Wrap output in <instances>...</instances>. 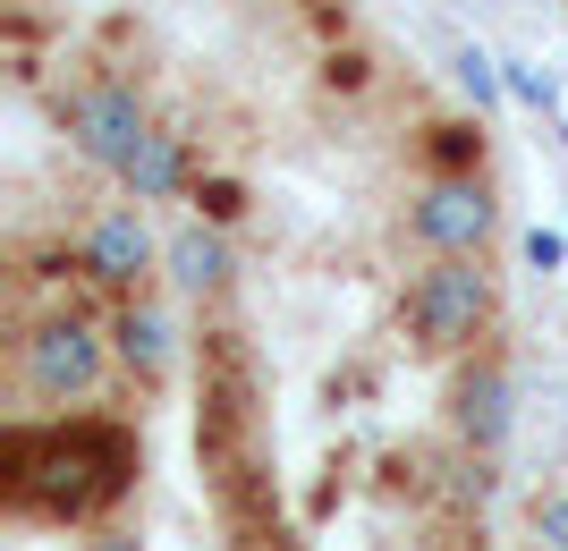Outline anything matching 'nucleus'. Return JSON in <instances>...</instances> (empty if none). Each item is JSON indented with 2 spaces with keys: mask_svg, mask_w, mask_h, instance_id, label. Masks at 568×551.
Segmentation results:
<instances>
[{
  "mask_svg": "<svg viewBox=\"0 0 568 551\" xmlns=\"http://www.w3.org/2000/svg\"><path fill=\"white\" fill-rule=\"evenodd\" d=\"M119 187L136 195V204H179V195H195V153L179 127H153V136L136 144V162L119 170Z\"/></svg>",
  "mask_w": 568,
  "mask_h": 551,
  "instance_id": "9d476101",
  "label": "nucleus"
},
{
  "mask_svg": "<svg viewBox=\"0 0 568 551\" xmlns=\"http://www.w3.org/2000/svg\"><path fill=\"white\" fill-rule=\"evenodd\" d=\"M195 204H204V221H221V229L246 221V187H237V178H195Z\"/></svg>",
  "mask_w": 568,
  "mask_h": 551,
  "instance_id": "4468645a",
  "label": "nucleus"
},
{
  "mask_svg": "<svg viewBox=\"0 0 568 551\" xmlns=\"http://www.w3.org/2000/svg\"><path fill=\"white\" fill-rule=\"evenodd\" d=\"M526 264H535V272H560V264H568V238L535 221V229H526Z\"/></svg>",
  "mask_w": 568,
  "mask_h": 551,
  "instance_id": "dca6fc26",
  "label": "nucleus"
},
{
  "mask_svg": "<svg viewBox=\"0 0 568 551\" xmlns=\"http://www.w3.org/2000/svg\"><path fill=\"white\" fill-rule=\"evenodd\" d=\"M450 76H458V94L475 102V120H493L500 94H509V76H500V60H493L484 43H458V51H450Z\"/></svg>",
  "mask_w": 568,
  "mask_h": 551,
  "instance_id": "9b49d317",
  "label": "nucleus"
},
{
  "mask_svg": "<svg viewBox=\"0 0 568 551\" xmlns=\"http://www.w3.org/2000/svg\"><path fill=\"white\" fill-rule=\"evenodd\" d=\"M484 331H493V272H484V255H433L407 280V339H416V357L458 365V357H475Z\"/></svg>",
  "mask_w": 568,
  "mask_h": 551,
  "instance_id": "7ed1b4c3",
  "label": "nucleus"
},
{
  "mask_svg": "<svg viewBox=\"0 0 568 551\" xmlns=\"http://www.w3.org/2000/svg\"><path fill=\"white\" fill-rule=\"evenodd\" d=\"M162 280L170 297H187V306H204V297H221V288L237 280V246L221 221H179L162 238Z\"/></svg>",
  "mask_w": 568,
  "mask_h": 551,
  "instance_id": "6e6552de",
  "label": "nucleus"
},
{
  "mask_svg": "<svg viewBox=\"0 0 568 551\" xmlns=\"http://www.w3.org/2000/svg\"><path fill=\"white\" fill-rule=\"evenodd\" d=\"M111 323H94V314H77V306H51L26 323L18 339V390L34 399V408H85L102 382H111Z\"/></svg>",
  "mask_w": 568,
  "mask_h": 551,
  "instance_id": "f03ea898",
  "label": "nucleus"
},
{
  "mask_svg": "<svg viewBox=\"0 0 568 551\" xmlns=\"http://www.w3.org/2000/svg\"><path fill=\"white\" fill-rule=\"evenodd\" d=\"M509 425H518V390H509V365L500 357H458L450 374V432L467 458H500L509 450Z\"/></svg>",
  "mask_w": 568,
  "mask_h": 551,
  "instance_id": "0eeeda50",
  "label": "nucleus"
},
{
  "mask_svg": "<svg viewBox=\"0 0 568 551\" xmlns=\"http://www.w3.org/2000/svg\"><path fill=\"white\" fill-rule=\"evenodd\" d=\"M77 272H85L94 288H111V297H136V288L162 272V238L144 229V204H136V195H128V204H111V213L85 229Z\"/></svg>",
  "mask_w": 568,
  "mask_h": 551,
  "instance_id": "423d86ee",
  "label": "nucleus"
},
{
  "mask_svg": "<svg viewBox=\"0 0 568 551\" xmlns=\"http://www.w3.org/2000/svg\"><path fill=\"white\" fill-rule=\"evenodd\" d=\"M535 543L568 551V492H544V501H535Z\"/></svg>",
  "mask_w": 568,
  "mask_h": 551,
  "instance_id": "2eb2a0df",
  "label": "nucleus"
},
{
  "mask_svg": "<svg viewBox=\"0 0 568 551\" xmlns=\"http://www.w3.org/2000/svg\"><path fill=\"white\" fill-rule=\"evenodd\" d=\"M69 144H77V162H94V170H128L136 162V144L153 136V111H144V94L128 85V76H94V85H77L69 94Z\"/></svg>",
  "mask_w": 568,
  "mask_h": 551,
  "instance_id": "39448f33",
  "label": "nucleus"
},
{
  "mask_svg": "<svg viewBox=\"0 0 568 551\" xmlns=\"http://www.w3.org/2000/svg\"><path fill=\"white\" fill-rule=\"evenodd\" d=\"M111 348H119V365H128V374L153 390V382H170V365H179V323H170L153 297H119Z\"/></svg>",
  "mask_w": 568,
  "mask_h": 551,
  "instance_id": "1a4fd4ad",
  "label": "nucleus"
},
{
  "mask_svg": "<svg viewBox=\"0 0 568 551\" xmlns=\"http://www.w3.org/2000/svg\"><path fill=\"white\" fill-rule=\"evenodd\" d=\"M85 551H144V543H136V534H94Z\"/></svg>",
  "mask_w": 568,
  "mask_h": 551,
  "instance_id": "f3484780",
  "label": "nucleus"
},
{
  "mask_svg": "<svg viewBox=\"0 0 568 551\" xmlns=\"http://www.w3.org/2000/svg\"><path fill=\"white\" fill-rule=\"evenodd\" d=\"M500 229V204L484 170H425V187L407 195V238L425 255H484Z\"/></svg>",
  "mask_w": 568,
  "mask_h": 551,
  "instance_id": "20e7f679",
  "label": "nucleus"
},
{
  "mask_svg": "<svg viewBox=\"0 0 568 551\" xmlns=\"http://www.w3.org/2000/svg\"><path fill=\"white\" fill-rule=\"evenodd\" d=\"M500 76H509V102H526V111H560V85H551L544 69H526V60H500Z\"/></svg>",
  "mask_w": 568,
  "mask_h": 551,
  "instance_id": "ddd939ff",
  "label": "nucleus"
},
{
  "mask_svg": "<svg viewBox=\"0 0 568 551\" xmlns=\"http://www.w3.org/2000/svg\"><path fill=\"white\" fill-rule=\"evenodd\" d=\"M425 162L433 170H484V120H433L425 127Z\"/></svg>",
  "mask_w": 568,
  "mask_h": 551,
  "instance_id": "f8f14e48",
  "label": "nucleus"
},
{
  "mask_svg": "<svg viewBox=\"0 0 568 551\" xmlns=\"http://www.w3.org/2000/svg\"><path fill=\"white\" fill-rule=\"evenodd\" d=\"M136 432L102 416H51V425H9L0 432V483L9 509L34 527H94L136 492Z\"/></svg>",
  "mask_w": 568,
  "mask_h": 551,
  "instance_id": "f257e3e1",
  "label": "nucleus"
}]
</instances>
